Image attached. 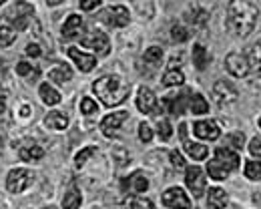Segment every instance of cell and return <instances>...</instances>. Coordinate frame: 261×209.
<instances>
[{
	"mask_svg": "<svg viewBox=\"0 0 261 209\" xmlns=\"http://www.w3.org/2000/svg\"><path fill=\"white\" fill-rule=\"evenodd\" d=\"M259 10L249 0H231L227 6V29L237 36H249L257 24Z\"/></svg>",
	"mask_w": 261,
	"mask_h": 209,
	"instance_id": "6da1fadb",
	"label": "cell"
},
{
	"mask_svg": "<svg viewBox=\"0 0 261 209\" xmlns=\"http://www.w3.org/2000/svg\"><path fill=\"white\" fill-rule=\"evenodd\" d=\"M93 91L97 93V97L107 104V107H117L129 97L130 85L125 83L121 76H100L95 81Z\"/></svg>",
	"mask_w": 261,
	"mask_h": 209,
	"instance_id": "7a4b0ae2",
	"label": "cell"
},
{
	"mask_svg": "<svg viewBox=\"0 0 261 209\" xmlns=\"http://www.w3.org/2000/svg\"><path fill=\"white\" fill-rule=\"evenodd\" d=\"M239 155L235 153V151H231V149H217L215 151V157H213V161H209V165H207V173L211 179H215V181H223V179H227L229 173L231 171H235L237 167H239Z\"/></svg>",
	"mask_w": 261,
	"mask_h": 209,
	"instance_id": "3957f363",
	"label": "cell"
},
{
	"mask_svg": "<svg viewBox=\"0 0 261 209\" xmlns=\"http://www.w3.org/2000/svg\"><path fill=\"white\" fill-rule=\"evenodd\" d=\"M33 14H34L33 4H29V2H24V0H18V2L10 8V12H8V20L12 22V29L24 31V29L29 27Z\"/></svg>",
	"mask_w": 261,
	"mask_h": 209,
	"instance_id": "277c9868",
	"label": "cell"
},
{
	"mask_svg": "<svg viewBox=\"0 0 261 209\" xmlns=\"http://www.w3.org/2000/svg\"><path fill=\"white\" fill-rule=\"evenodd\" d=\"M34 175L29 169H12L6 177V189L10 193H22L33 185Z\"/></svg>",
	"mask_w": 261,
	"mask_h": 209,
	"instance_id": "5b68a950",
	"label": "cell"
},
{
	"mask_svg": "<svg viewBox=\"0 0 261 209\" xmlns=\"http://www.w3.org/2000/svg\"><path fill=\"white\" fill-rule=\"evenodd\" d=\"M81 44H83L85 48L95 50L98 57H105V55H109V50H111L109 38H107L105 33H100V31H91L89 35H85L81 38Z\"/></svg>",
	"mask_w": 261,
	"mask_h": 209,
	"instance_id": "8992f818",
	"label": "cell"
},
{
	"mask_svg": "<svg viewBox=\"0 0 261 209\" xmlns=\"http://www.w3.org/2000/svg\"><path fill=\"white\" fill-rule=\"evenodd\" d=\"M100 20L105 24H109V27L119 29V27H127L129 24L130 14L125 6H111V8H107V10L100 12Z\"/></svg>",
	"mask_w": 261,
	"mask_h": 209,
	"instance_id": "52a82bcc",
	"label": "cell"
},
{
	"mask_svg": "<svg viewBox=\"0 0 261 209\" xmlns=\"http://www.w3.org/2000/svg\"><path fill=\"white\" fill-rule=\"evenodd\" d=\"M163 203L171 209H191V199L181 187H171L163 193Z\"/></svg>",
	"mask_w": 261,
	"mask_h": 209,
	"instance_id": "ba28073f",
	"label": "cell"
},
{
	"mask_svg": "<svg viewBox=\"0 0 261 209\" xmlns=\"http://www.w3.org/2000/svg\"><path fill=\"white\" fill-rule=\"evenodd\" d=\"M185 183H187L189 191H191L195 197H201V195L205 193V173H203V169H201V167H197V165L187 167Z\"/></svg>",
	"mask_w": 261,
	"mask_h": 209,
	"instance_id": "9c48e42d",
	"label": "cell"
},
{
	"mask_svg": "<svg viewBox=\"0 0 261 209\" xmlns=\"http://www.w3.org/2000/svg\"><path fill=\"white\" fill-rule=\"evenodd\" d=\"M225 67L227 70L237 76V79H243V76H249V63H247V57L241 55V53H231L225 59Z\"/></svg>",
	"mask_w": 261,
	"mask_h": 209,
	"instance_id": "30bf717a",
	"label": "cell"
},
{
	"mask_svg": "<svg viewBox=\"0 0 261 209\" xmlns=\"http://www.w3.org/2000/svg\"><path fill=\"white\" fill-rule=\"evenodd\" d=\"M213 97H215V101L217 104H231L237 101V91H235V87L227 83V81H217L215 85H213Z\"/></svg>",
	"mask_w": 261,
	"mask_h": 209,
	"instance_id": "8fae6325",
	"label": "cell"
},
{
	"mask_svg": "<svg viewBox=\"0 0 261 209\" xmlns=\"http://www.w3.org/2000/svg\"><path fill=\"white\" fill-rule=\"evenodd\" d=\"M137 107L141 113H147V115H155L159 111V103H157V97L151 89L143 87L139 91V97H137Z\"/></svg>",
	"mask_w": 261,
	"mask_h": 209,
	"instance_id": "7c38bea8",
	"label": "cell"
},
{
	"mask_svg": "<svg viewBox=\"0 0 261 209\" xmlns=\"http://www.w3.org/2000/svg\"><path fill=\"white\" fill-rule=\"evenodd\" d=\"M68 57L76 63V67H79L81 72H91V70L97 67V57L85 55L83 50H79V48H74V46L68 48Z\"/></svg>",
	"mask_w": 261,
	"mask_h": 209,
	"instance_id": "4fadbf2b",
	"label": "cell"
},
{
	"mask_svg": "<svg viewBox=\"0 0 261 209\" xmlns=\"http://www.w3.org/2000/svg\"><path fill=\"white\" fill-rule=\"evenodd\" d=\"M127 117H129V113H125V111H119V113H113V115L105 117L102 123H100L102 133H105L107 137H113V135L117 133V129L127 121Z\"/></svg>",
	"mask_w": 261,
	"mask_h": 209,
	"instance_id": "5bb4252c",
	"label": "cell"
},
{
	"mask_svg": "<svg viewBox=\"0 0 261 209\" xmlns=\"http://www.w3.org/2000/svg\"><path fill=\"white\" fill-rule=\"evenodd\" d=\"M193 133H195L199 139H217L219 135H221V131H219V127H217V123L215 121H197L195 125H193Z\"/></svg>",
	"mask_w": 261,
	"mask_h": 209,
	"instance_id": "9a60e30c",
	"label": "cell"
},
{
	"mask_svg": "<svg viewBox=\"0 0 261 209\" xmlns=\"http://www.w3.org/2000/svg\"><path fill=\"white\" fill-rule=\"evenodd\" d=\"M42 155H44L42 147H40V145H34V143L22 145L20 151H18V157H20L22 161H38V159H42Z\"/></svg>",
	"mask_w": 261,
	"mask_h": 209,
	"instance_id": "2e32d148",
	"label": "cell"
},
{
	"mask_svg": "<svg viewBox=\"0 0 261 209\" xmlns=\"http://www.w3.org/2000/svg\"><path fill=\"white\" fill-rule=\"evenodd\" d=\"M44 123H46V127H48V129L63 131V129H66V125H68V117H66L65 113H61V111H53V113H48V115H46Z\"/></svg>",
	"mask_w": 261,
	"mask_h": 209,
	"instance_id": "e0dca14e",
	"label": "cell"
},
{
	"mask_svg": "<svg viewBox=\"0 0 261 209\" xmlns=\"http://www.w3.org/2000/svg\"><path fill=\"white\" fill-rule=\"evenodd\" d=\"M125 187H129L133 193H143V191H147V187H149V181H147V177L141 173V171H137V173H133L123 183Z\"/></svg>",
	"mask_w": 261,
	"mask_h": 209,
	"instance_id": "ac0fdd59",
	"label": "cell"
},
{
	"mask_svg": "<svg viewBox=\"0 0 261 209\" xmlns=\"http://www.w3.org/2000/svg\"><path fill=\"white\" fill-rule=\"evenodd\" d=\"M81 29H83V18L79 14H70L66 18L65 27H63V36L65 38H74L81 33Z\"/></svg>",
	"mask_w": 261,
	"mask_h": 209,
	"instance_id": "d6986e66",
	"label": "cell"
},
{
	"mask_svg": "<svg viewBox=\"0 0 261 209\" xmlns=\"http://www.w3.org/2000/svg\"><path fill=\"white\" fill-rule=\"evenodd\" d=\"M207 205H209L211 209H225V205H227V195H225V191H223V189H219V187L209 189Z\"/></svg>",
	"mask_w": 261,
	"mask_h": 209,
	"instance_id": "ffe728a7",
	"label": "cell"
},
{
	"mask_svg": "<svg viewBox=\"0 0 261 209\" xmlns=\"http://www.w3.org/2000/svg\"><path fill=\"white\" fill-rule=\"evenodd\" d=\"M40 99H42V103L44 104H59L61 103V93L57 91V89H53L48 83H44V85H40Z\"/></svg>",
	"mask_w": 261,
	"mask_h": 209,
	"instance_id": "44dd1931",
	"label": "cell"
},
{
	"mask_svg": "<svg viewBox=\"0 0 261 209\" xmlns=\"http://www.w3.org/2000/svg\"><path fill=\"white\" fill-rule=\"evenodd\" d=\"M14 38H16L14 29L10 27V22H8L6 18L0 16V46H8V44H12Z\"/></svg>",
	"mask_w": 261,
	"mask_h": 209,
	"instance_id": "7402d4cb",
	"label": "cell"
},
{
	"mask_svg": "<svg viewBox=\"0 0 261 209\" xmlns=\"http://www.w3.org/2000/svg\"><path fill=\"white\" fill-rule=\"evenodd\" d=\"M163 104L169 109V113H173V115H183V111H185V95L167 97L163 101Z\"/></svg>",
	"mask_w": 261,
	"mask_h": 209,
	"instance_id": "603a6c76",
	"label": "cell"
},
{
	"mask_svg": "<svg viewBox=\"0 0 261 209\" xmlns=\"http://www.w3.org/2000/svg\"><path fill=\"white\" fill-rule=\"evenodd\" d=\"M48 79L55 81V83H59V85H65L66 81L72 79V70L68 69L66 65H61V67H57V69H53L48 72Z\"/></svg>",
	"mask_w": 261,
	"mask_h": 209,
	"instance_id": "cb8c5ba5",
	"label": "cell"
},
{
	"mask_svg": "<svg viewBox=\"0 0 261 209\" xmlns=\"http://www.w3.org/2000/svg\"><path fill=\"white\" fill-rule=\"evenodd\" d=\"M193 65L199 70H205L209 65V55L203 44H195V48H193Z\"/></svg>",
	"mask_w": 261,
	"mask_h": 209,
	"instance_id": "d4e9b609",
	"label": "cell"
},
{
	"mask_svg": "<svg viewBox=\"0 0 261 209\" xmlns=\"http://www.w3.org/2000/svg\"><path fill=\"white\" fill-rule=\"evenodd\" d=\"M185 151H187L195 161L205 159V157H207V153H209L205 145H201V143H193V141H185Z\"/></svg>",
	"mask_w": 261,
	"mask_h": 209,
	"instance_id": "484cf974",
	"label": "cell"
},
{
	"mask_svg": "<svg viewBox=\"0 0 261 209\" xmlns=\"http://www.w3.org/2000/svg\"><path fill=\"white\" fill-rule=\"evenodd\" d=\"M183 81H185L183 72H181V70H177V69H169L163 76L165 87H179V85H183Z\"/></svg>",
	"mask_w": 261,
	"mask_h": 209,
	"instance_id": "4316f807",
	"label": "cell"
},
{
	"mask_svg": "<svg viewBox=\"0 0 261 209\" xmlns=\"http://www.w3.org/2000/svg\"><path fill=\"white\" fill-rule=\"evenodd\" d=\"M81 201H83V195L79 189H70L63 199V207L65 209H79L81 207Z\"/></svg>",
	"mask_w": 261,
	"mask_h": 209,
	"instance_id": "83f0119b",
	"label": "cell"
},
{
	"mask_svg": "<svg viewBox=\"0 0 261 209\" xmlns=\"http://www.w3.org/2000/svg\"><path fill=\"white\" fill-rule=\"evenodd\" d=\"M189 109H191L193 115H203V113L209 111V103H207L201 95H193L191 101H189Z\"/></svg>",
	"mask_w": 261,
	"mask_h": 209,
	"instance_id": "f1b7e54d",
	"label": "cell"
},
{
	"mask_svg": "<svg viewBox=\"0 0 261 209\" xmlns=\"http://www.w3.org/2000/svg\"><path fill=\"white\" fill-rule=\"evenodd\" d=\"M247 63H249V72L255 69V67H259L261 65V44H253V46L249 48V53H247Z\"/></svg>",
	"mask_w": 261,
	"mask_h": 209,
	"instance_id": "f546056e",
	"label": "cell"
},
{
	"mask_svg": "<svg viewBox=\"0 0 261 209\" xmlns=\"http://www.w3.org/2000/svg\"><path fill=\"white\" fill-rule=\"evenodd\" d=\"M245 177L251 181H259L261 179V163L259 161H247L245 163Z\"/></svg>",
	"mask_w": 261,
	"mask_h": 209,
	"instance_id": "4dcf8cb0",
	"label": "cell"
},
{
	"mask_svg": "<svg viewBox=\"0 0 261 209\" xmlns=\"http://www.w3.org/2000/svg\"><path fill=\"white\" fill-rule=\"evenodd\" d=\"M207 18H209V14H207L205 10H199V8L191 10V12H187V20L193 22L195 27H203V24L207 22Z\"/></svg>",
	"mask_w": 261,
	"mask_h": 209,
	"instance_id": "1f68e13d",
	"label": "cell"
},
{
	"mask_svg": "<svg viewBox=\"0 0 261 209\" xmlns=\"http://www.w3.org/2000/svg\"><path fill=\"white\" fill-rule=\"evenodd\" d=\"M16 72H18L20 76H29V79H36V76L40 74L38 67H33V65H29V63H18V65H16Z\"/></svg>",
	"mask_w": 261,
	"mask_h": 209,
	"instance_id": "d6a6232c",
	"label": "cell"
},
{
	"mask_svg": "<svg viewBox=\"0 0 261 209\" xmlns=\"http://www.w3.org/2000/svg\"><path fill=\"white\" fill-rule=\"evenodd\" d=\"M161 59H163V50H161L159 46H151V48L145 53V61H147L149 65H159Z\"/></svg>",
	"mask_w": 261,
	"mask_h": 209,
	"instance_id": "836d02e7",
	"label": "cell"
},
{
	"mask_svg": "<svg viewBox=\"0 0 261 209\" xmlns=\"http://www.w3.org/2000/svg\"><path fill=\"white\" fill-rule=\"evenodd\" d=\"M95 153H97V147H87V149L79 151L76 161H74V163H76V167H83V165H85V163H87V161H89V159H91Z\"/></svg>",
	"mask_w": 261,
	"mask_h": 209,
	"instance_id": "e575fe53",
	"label": "cell"
},
{
	"mask_svg": "<svg viewBox=\"0 0 261 209\" xmlns=\"http://www.w3.org/2000/svg\"><path fill=\"white\" fill-rule=\"evenodd\" d=\"M171 38H173L175 42H185V40L189 38V31H187L185 27L177 24V27H173V29H171Z\"/></svg>",
	"mask_w": 261,
	"mask_h": 209,
	"instance_id": "d590c367",
	"label": "cell"
},
{
	"mask_svg": "<svg viewBox=\"0 0 261 209\" xmlns=\"http://www.w3.org/2000/svg\"><path fill=\"white\" fill-rule=\"evenodd\" d=\"M157 127H159V137H161V139H163V141L171 139V135H173V129H171V123H169L167 119H159Z\"/></svg>",
	"mask_w": 261,
	"mask_h": 209,
	"instance_id": "8d00e7d4",
	"label": "cell"
},
{
	"mask_svg": "<svg viewBox=\"0 0 261 209\" xmlns=\"http://www.w3.org/2000/svg\"><path fill=\"white\" fill-rule=\"evenodd\" d=\"M129 209H155L153 203L149 199H143V197H133L129 201Z\"/></svg>",
	"mask_w": 261,
	"mask_h": 209,
	"instance_id": "74e56055",
	"label": "cell"
},
{
	"mask_svg": "<svg viewBox=\"0 0 261 209\" xmlns=\"http://www.w3.org/2000/svg\"><path fill=\"white\" fill-rule=\"evenodd\" d=\"M81 113H85V115L97 113V103H95L91 97H85V99L81 101Z\"/></svg>",
	"mask_w": 261,
	"mask_h": 209,
	"instance_id": "f35d334b",
	"label": "cell"
},
{
	"mask_svg": "<svg viewBox=\"0 0 261 209\" xmlns=\"http://www.w3.org/2000/svg\"><path fill=\"white\" fill-rule=\"evenodd\" d=\"M139 139L143 141V143H149V141L153 139V131H151V127L147 123L139 125Z\"/></svg>",
	"mask_w": 261,
	"mask_h": 209,
	"instance_id": "ab89813d",
	"label": "cell"
},
{
	"mask_svg": "<svg viewBox=\"0 0 261 209\" xmlns=\"http://www.w3.org/2000/svg\"><path fill=\"white\" fill-rule=\"evenodd\" d=\"M249 153H251L253 157L261 159V139H259V137L251 139V143H249Z\"/></svg>",
	"mask_w": 261,
	"mask_h": 209,
	"instance_id": "60d3db41",
	"label": "cell"
},
{
	"mask_svg": "<svg viewBox=\"0 0 261 209\" xmlns=\"http://www.w3.org/2000/svg\"><path fill=\"white\" fill-rule=\"evenodd\" d=\"M171 163H173L177 169L185 167V159H183V155H181L179 151H171Z\"/></svg>",
	"mask_w": 261,
	"mask_h": 209,
	"instance_id": "b9f144b4",
	"label": "cell"
},
{
	"mask_svg": "<svg viewBox=\"0 0 261 209\" xmlns=\"http://www.w3.org/2000/svg\"><path fill=\"white\" fill-rule=\"evenodd\" d=\"M79 4H81L83 10H95L100 4V0H79Z\"/></svg>",
	"mask_w": 261,
	"mask_h": 209,
	"instance_id": "7bdbcfd3",
	"label": "cell"
},
{
	"mask_svg": "<svg viewBox=\"0 0 261 209\" xmlns=\"http://www.w3.org/2000/svg\"><path fill=\"white\" fill-rule=\"evenodd\" d=\"M251 74V81H253V87H257V89H261V65L259 67H255V69L249 72Z\"/></svg>",
	"mask_w": 261,
	"mask_h": 209,
	"instance_id": "ee69618b",
	"label": "cell"
},
{
	"mask_svg": "<svg viewBox=\"0 0 261 209\" xmlns=\"http://www.w3.org/2000/svg\"><path fill=\"white\" fill-rule=\"evenodd\" d=\"M229 143L233 145V147H237V149H241L243 147V133H235V135H229Z\"/></svg>",
	"mask_w": 261,
	"mask_h": 209,
	"instance_id": "f6af8a7d",
	"label": "cell"
},
{
	"mask_svg": "<svg viewBox=\"0 0 261 209\" xmlns=\"http://www.w3.org/2000/svg\"><path fill=\"white\" fill-rule=\"evenodd\" d=\"M27 55H29V57H40V55H42V50H40V46H38V44H33V42H31V44L27 46Z\"/></svg>",
	"mask_w": 261,
	"mask_h": 209,
	"instance_id": "bcb514c9",
	"label": "cell"
},
{
	"mask_svg": "<svg viewBox=\"0 0 261 209\" xmlns=\"http://www.w3.org/2000/svg\"><path fill=\"white\" fill-rule=\"evenodd\" d=\"M6 101H8V93L4 89H0V113L6 111Z\"/></svg>",
	"mask_w": 261,
	"mask_h": 209,
	"instance_id": "7dc6e473",
	"label": "cell"
},
{
	"mask_svg": "<svg viewBox=\"0 0 261 209\" xmlns=\"http://www.w3.org/2000/svg\"><path fill=\"white\" fill-rule=\"evenodd\" d=\"M61 2H65V0H46L48 6H57V4H61Z\"/></svg>",
	"mask_w": 261,
	"mask_h": 209,
	"instance_id": "c3c4849f",
	"label": "cell"
},
{
	"mask_svg": "<svg viewBox=\"0 0 261 209\" xmlns=\"http://www.w3.org/2000/svg\"><path fill=\"white\" fill-rule=\"evenodd\" d=\"M20 115H22V117H29V115H31V109H29V107H22V113H20Z\"/></svg>",
	"mask_w": 261,
	"mask_h": 209,
	"instance_id": "681fc988",
	"label": "cell"
},
{
	"mask_svg": "<svg viewBox=\"0 0 261 209\" xmlns=\"http://www.w3.org/2000/svg\"><path fill=\"white\" fill-rule=\"evenodd\" d=\"M0 151H2V137H0Z\"/></svg>",
	"mask_w": 261,
	"mask_h": 209,
	"instance_id": "f907efd6",
	"label": "cell"
},
{
	"mask_svg": "<svg viewBox=\"0 0 261 209\" xmlns=\"http://www.w3.org/2000/svg\"><path fill=\"white\" fill-rule=\"evenodd\" d=\"M4 2H6V0H0V4H4Z\"/></svg>",
	"mask_w": 261,
	"mask_h": 209,
	"instance_id": "816d5d0a",
	"label": "cell"
},
{
	"mask_svg": "<svg viewBox=\"0 0 261 209\" xmlns=\"http://www.w3.org/2000/svg\"><path fill=\"white\" fill-rule=\"evenodd\" d=\"M259 127H261V119H259Z\"/></svg>",
	"mask_w": 261,
	"mask_h": 209,
	"instance_id": "f5cc1de1",
	"label": "cell"
}]
</instances>
